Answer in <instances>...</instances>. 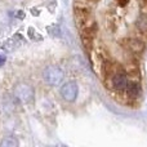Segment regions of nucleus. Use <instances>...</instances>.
I'll return each instance as SVG.
<instances>
[{
	"label": "nucleus",
	"instance_id": "nucleus-1",
	"mask_svg": "<svg viewBox=\"0 0 147 147\" xmlns=\"http://www.w3.org/2000/svg\"><path fill=\"white\" fill-rule=\"evenodd\" d=\"M43 79L48 85H58L63 79V72L57 66H49L44 70Z\"/></svg>",
	"mask_w": 147,
	"mask_h": 147
},
{
	"label": "nucleus",
	"instance_id": "nucleus-2",
	"mask_svg": "<svg viewBox=\"0 0 147 147\" xmlns=\"http://www.w3.org/2000/svg\"><path fill=\"white\" fill-rule=\"evenodd\" d=\"M34 96H35L34 89L31 88L30 85H27V84H20V85H17L14 89L16 99H18V101L22 102V103H28V102H31L34 99Z\"/></svg>",
	"mask_w": 147,
	"mask_h": 147
},
{
	"label": "nucleus",
	"instance_id": "nucleus-3",
	"mask_svg": "<svg viewBox=\"0 0 147 147\" xmlns=\"http://www.w3.org/2000/svg\"><path fill=\"white\" fill-rule=\"evenodd\" d=\"M110 83H111V86L117 92H124L128 86V76L123 70H119L115 74H112L110 76Z\"/></svg>",
	"mask_w": 147,
	"mask_h": 147
},
{
	"label": "nucleus",
	"instance_id": "nucleus-4",
	"mask_svg": "<svg viewBox=\"0 0 147 147\" xmlns=\"http://www.w3.org/2000/svg\"><path fill=\"white\" fill-rule=\"evenodd\" d=\"M61 96L65 101L72 102L78 97V85L75 83H66L61 88Z\"/></svg>",
	"mask_w": 147,
	"mask_h": 147
},
{
	"label": "nucleus",
	"instance_id": "nucleus-5",
	"mask_svg": "<svg viewBox=\"0 0 147 147\" xmlns=\"http://www.w3.org/2000/svg\"><path fill=\"white\" fill-rule=\"evenodd\" d=\"M124 47L127 49H129L132 54H140L145 49V44L143 41H141L140 39L136 38H128L124 40Z\"/></svg>",
	"mask_w": 147,
	"mask_h": 147
},
{
	"label": "nucleus",
	"instance_id": "nucleus-6",
	"mask_svg": "<svg viewBox=\"0 0 147 147\" xmlns=\"http://www.w3.org/2000/svg\"><path fill=\"white\" fill-rule=\"evenodd\" d=\"M125 90H127L128 97H130V98H138L141 94V86L137 81H133V83H128V86Z\"/></svg>",
	"mask_w": 147,
	"mask_h": 147
},
{
	"label": "nucleus",
	"instance_id": "nucleus-7",
	"mask_svg": "<svg viewBox=\"0 0 147 147\" xmlns=\"http://www.w3.org/2000/svg\"><path fill=\"white\" fill-rule=\"evenodd\" d=\"M136 26L137 28L143 34H147V14L146 13H141L136 20Z\"/></svg>",
	"mask_w": 147,
	"mask_h": 147
},
{
	"label": "nucleus",
	"instance_id": "nucleus-8",
	"mask_svg": "<svg viewBox=\"0 0 147 147\" xmlns=\"http://www.w3.org/2000/svg\"><path fill=\"white\" fill-rule=\"evenodd\" d=\"M17 145H18V141L16 140L14 137H12V136L5 137L4 140L0 142V146H3V147H16Z\"/></svg>",
	"mask_w": 147,
	"mask_h": 147
},
{
	"label": "nucleus",
	"instance_id": "nucleus-9",
	"mask_svg": "<svg viewBox=\"0 0 147 147\" xmlns=\"http://www.w3.org/2000/svg\"><path fill=\"white\" fill-rule=\"evenodd\" d=\"M128 3H129V0H117V4H119L120 7H125Z\"/></svg>",
	"mask_w": 147,
	"mask_h": 147
},
{
	"label": "nucleus",
	"instance_id": "nucleus-10",
	"mask_svg": "<svg viewBox=\"0 0 147 147\" xmlns=\"http://www.w3.org/2000/svg\"><path fill=\"white\" fill-rule=\"evenodd\" d=\"M4 62H5V54L4 53H0V66H1V65H4Z\"/></svg>",
	"mask_w": 147,
	"mask_h": 147
}]
</instances>
